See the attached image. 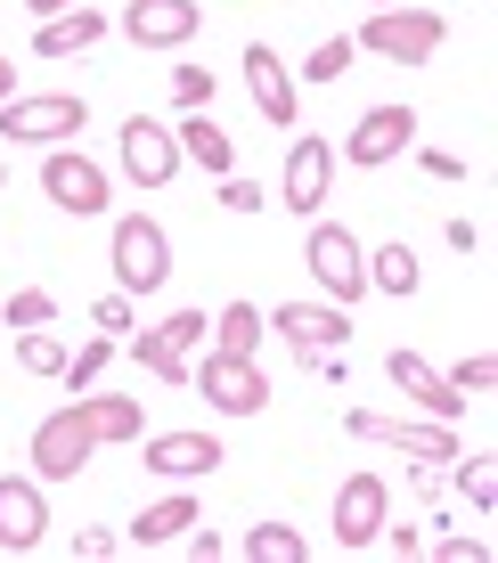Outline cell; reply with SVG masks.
<instances>
[{
    "instance_id": "e0dca14e",
    "label": "cell",
    "mask_w": 498,
    "mask_h": 563,
    "mask_svg": "<svg viewBox=\"0 0 498 563\" xmlns=\"http://www.w3.org/2000/svg\"><path fill=\"white\" fill-rule=\"evenodd\" d=\"M245 90H254V107L270 114L278 131H295L302 99H295V74H286V57H278L270 42H254V49H245Z\"/></svg>"
},
{
    "instance_id": "f35d334b",
    "label": "cell",
    "mask_w": 498,
    "mask_h": 563,
    "mask_svg": "<svg viewBox=\"0 0 498 563\" xmlns=\"http://www.w3.org/2000/svg\"><path fill=\"white\" fill-rule=\"evenodd\" d=\"M376 539H385V548H392V555H425V539H417V531H409V522H392V515H385V531H376Z\"/></svg>"
},
{
    "instance_id": "2e32d148",
    "label": "cell",
    "mask_w": 498,
    "mask_h": 563,
    "mask_svg": "<svg viewBox=\"0 0 498 563\" xmlns=\"http://www.w3.org/2000/svg\"><path fill=\"white\" fill-rule=\"evenodd\" d=\"M385 376L400 384V400H417L425 417H442V424H457V417H466V393H457V384H450L433 360H417V352H392V360H385Z\"/></svg>"
},
{
    "instance_id": "6da1fadb",
    "label": "cell",
    "mask_w": 498,
    "mask_h": 563,
    "mask_svg": "<svg viewBox=\"0 0 498 563\" xmlns=\"http://www.w3.org/2000/svg\"><path fill=\"white\" fill-rule=\"evenodd\" d=\"M450 42V25L433 9H376L368 25L352 33V49H368V57H392V66H425L433 49Z\"/></svg>"
},
{
    "instance_id": "ac0fdd59",
    "label": "cell",
    "mask_w": 498,
    "mask_h": 563,
    "mask_svg": "<svg viewBox=\"0 0 498 563\" xmlns=\"http://www.w3.org/2000/svg\"><path fill=\"white\" fill-rule=\"evenodd\" d=\"M229 450H221V441L213 433H147V474H164V482H197V474H213V465H221Z\"/></svg>"
},
{
    "instance_id": "4dcf8cb0",
    "label": "cell",
    "mask_w": 498,
    "mask_h": 563,
    "mask_svg": "<svg viewBox=\"0 0 498 563\" xmlns=\"http://www.w3.org/2000/svg\"><path fill=\"white\" fill-rule=\"evenodd\" d=\"M57 319V302L42 295V286H25V295H9V327H49Z\"/></svg>"
},
{
    "instance_id": "d6986e66",
    "label": "cell",
    "mask_w": 498,
    "mask_h": 563,
    "mask_svg": "<svg viewBox=\"0 0 498 563\" xmlns=\"http://www.w3.org/2000/svg\"><path fill=\"white\" fill-rule=\"evenodd\" d=\"M171 140H180V164H197V172H229V164H237L229 131H221V123H213L204 107H188L180 123H171Z\"/></svg>"
},
{
    "instance_id": "4316f807",
    "label": "cell",
    "mask_w": 498,
    "mask_h": 563,
    "mask_svg": "<svg viewBox=\"0 0 498 563\" xmlns=\"http://www.w3.org/2000/svg\"><path fill=\"white\" fill-rule=\"evenodd\" d=\"M368 286H385V295H417V254L392 238L385 254H368Z\"/></svg>"
},
{
    "instance_id": "8992f818",
    "label": "cell",
    "mask_w": 498,
    "mask_h": 563,
    "mask_svg": "<svg viewBox=\"0 0 498 563\" xmlns=\"http://www.w3.org/2000/svg\"><path fill=\"white\" fill-rule=\"evenodd\" d=\"M90 450H99V433H90L82 400L57 409V417H42V424H33V482H74L90 465Z\"/></svg>"
},
{
    "instance_id": "d4e9b609",
    "label": "cell",
    "mask_w": 498,
    "mask_h": 563,
    "mask_svg": "<svg viewBox=\"0 0 498 563\" xmlns=\"http://www.w3.org/2000/svg\"><path fill=\"white\" fill-rule=\"evenodd\" d=\"M237 548L254 555V563H302V555H311V548H302V531H295V522H254V531H245Z\"/></svg>"
},
{
    "instance_id": "f1b7e54d",
    "label": "cell",
    "mask_w": 498,
    "mask_h": 563,
    "mask_svg": "<svg viewBox=\"0 0 498 563\" xmlns=\"http://www.w3.org/2000/svg\"><path fill=\"white\" fill-rule=\"evenodd\" d=\"M16 360H25V376H57V367H66V343H57V335H42V327H25Z\"/></svg>"
},
{
    "instance_id": "8fae6325",
    "label": "cell",
    "mask_w": 498,
    "mask_h": 563,
    "mask_svg": "<svg viewBox=\"0 0 498 563\" xmlns=\"http://www.w3.org/2000/svg\"><path fill=\"white\" fill-rule=\"evenodd\" d=\"M385 515H392V490H385V474H352V482L335 490V548H376Z\"/></svg>"
},
{
    "instance_id": "d6a6232c",
    "label": "cell",
    "mask_w": 498,
    "mask_h": 563,
    "mask_svg": "<svg viewBox=\"0 0 498 563\" xmlns=\"http://www.w3.org/2000/svg\"><path fill=\"white\" fill-rule=\"evenodd\" d=\"M171 99H180V107H204V99H213V74H204V66H171Z\"/></svg>"
},
{
    "instance_id": "ab89813d",
    "label": "cell",
    "mask_w": 498,
    "mask_h": 563,
    "mask_svg": "<svg viewBox=\"0 0 498 563\" xmlns=\"http://www.w3.org/2000/svg\"><path fill=\"white\" fill-rule=\"evenodd\" d=\"M180 539H188V555H197V563H221V531H197V522H188Z\"/></svg>"
},
{
    "instance_id": "3957f363",
    "label": "cell",
    "mask_w": 498,
    "mask_h": 563,
    "mask_svg": "<svg viewBox=\"0 0 498 563\" xmlns=\"http://www.w3.org/2000/svg\"><path fill=\"white\" fill-rule=\"evenodd\" d=\"M343 433H352V441H385V450L425 457V465H450V457H457V433H450L442 417H385V409H352V417H343Z\"/></svg>"
},
{
    "instance_id": "52a82bcc",
    "label": "cell",
    "mask_w": 498,
    "mask_h": 563,
    "mask_svg": "<svg viewBox=\"0 0 498 563\" xmlns=\"http://www.w3.org/2000/svg\"><path fill=\"white\" fill-rule=\"evenodd\" d=\"M82 123H90V107L74 99V90H49V99H0V131L25 140V147H57L66 131H82Z\"/></svg>"
},
{
    "instance_id": "bcb514c9",
    "label": "cell",
    "mask_w": 498,
    "mask_h": 563,
    "mask_svg": "<svg viewBox=\"0 0 498 563\" xmlns=\"http://www.w3.org/2000/svg\"><path fill=\"white\" fill-rule=\"evenodd\" d=\"M376 9H400V0H376Z\"/></svg>"
},
{
    "instance_id": "7a4b0ae2",
    "label": "cell",
    "mask_w": 498,
    "mask_h": 563,
    "mask_svg": "<svg viewBox=\"0 0 498 563\" xmlns=\"http://www.w3.org/2000/svg\"><path fill=\"white\" fill-rule=\"evenodd\" d=\"M302 262H311V278L328 286V302L352 310L368 295V254H359V238L343 221H311V238H302Z\"/></svg>"
},
{
    "instance_id": "836d02e7",
    "label": "cell",
    "mask_w": 498,
    "mask_h": 563,
    "mask_svg": "<svg viewBox=\"0 0 498 563\" xmlns=\"http://www.w3.org/2000/svg\"><path fill=\"white\" fill-rule=\"evenodd\" d=\"M221 205H229V212H262V205H270V188H254V180H237V172H221Z\"/></svg>"
},
{
    "instance_id": "d590c367",
    "label": "cell",
    "mask_w": 498,
    "mask_h": 563,
    "mask_svg": "<svg viewBox=\"0 0 498 563\" xmlns=\"http://www.w3.org/2000/svg\"><path fill=\"white\" fill-rule=\"evenodd\" d=\"M433 555H442V563H483L490 548H483L474 531H442V539H433Z\"/></svg>"
},
{
    "instance_id": "9c48e42d",
    "label": "cell",
    "mask_w": 498,
    "mask_h": 563,
    "mask_svg": "<svg viewBox=\"0 0 498 563\" xmlns=\"http://www.w3.org/2000/svg\"><path fill=\"white\" fill-rule=\"evenodd\" d=\"M114 155H123V172L140 188H171V172H180V140H171V123H156V114H131Z\"/></svg>"
},
{
    "instance_id": "5b68a950",
    "label": "cell",
    "mask_w": 498,
    "mask_h": 563,
    "mask_svg": "<svg viewBox=\"0 0 498 563\" xmlns=\"http://www.w3.org/2000/svg\"><path fill=\"white\" fill-rule=\"evenodd\" d=\"M188 393H204L221 417H262L270 409V376L237 352H204V367H188Z\"/></svg>"
},
{
    "instance_id": "e575fe53",
    "label": "cell",
    "mask_w": 498,
    "mask_h": 563,
    "mask_svg": "<svg viewBox=\"0 0 498 563\" xmlns=\"http://www.w3.org/2000/svg\"><path fill=\"white\" fill-rule=\"evenodd\" d=\"M450 384H457V393H490V384H498V360H490V352L457 360V376H450Z\"/></svg>"
},
{
    "instance_id": "ffe728a7",
    "label": "cell",
    "mask_w": 498,
    "mask_h": 563,
    "mask_svg": "<svg viewBox=\"0 0 498 563\" xmlns=\"http://www.w3.org/2000/svg\"><path fill=\"white\" fill-rule=\"evenodd\" d=\"M90 42H107V16L99 9H57V16H42V33H33V57H74Z\"/></svg>"
},
{
    "instance_id": "ba28073f",
    "label": "cell",
    "mask_w": 498,
    "mask_h": 563,
    "mask_svg": "<svg viewBox=\"0 0 498 563\" xmlns=\"http://www.w3.org/2000/svg\"><path fill=\"white\" fill-rule=\"evenodd\" d=\"M42 197H49L57 212H74V221H99V212H107V172L90 164V155L49 147V164H42Z\"/></svg>"
},
{
    "instance_id": "83f0119b",
    "label": "cell",
    "mask_w": 498,
    "mask_h": 563,
    "mask_svg": "<svg viewBox=\"0 0 498 563\" xmlns=\"http://www.w3.org/2000/svg\"><path fill=\"white\" fill-rule=\"evenodd\" d=\"M114 360V335H99V343H82V352H74L66 367H57V376H66V393H90V384H99V367Z\"/></svg>"
},
{
    "instance_id": "cb8c5ba5",
    "label": "cell",
    "mask_w": 498,
    "mask_h": 563,
    "mask_svg": "<svg viewBox=\"0 0 498 563\" xmlns=\"http://www.w3.org/2000/svg\"><path fill=\"white\" fill-rule=\"evenodd\" d=\"M131 360H140V367H147L156 384H171V393H188V352H171V343L156 335V327H140V335H131Z\"/></svg>"
},
{
    "instance_id": "60d3db41",
    "label": "cell",
    "mask_w": 498,
    "mask_h": 563,
    "mask_svg": "<svg viewBox=\"0 0 498 563\" xmlns=\"http://www.w3.org/2000/svg\"><path fill=\"white\" fill-rule=\"evenodd\" d=\"M450 245H457V254H483V229H474L466 212H457V221H450Z\"/></svg>"
},
{
    "instance_id": "44dd1931",
    "label": "cell",
    "mask_w": 498,
    "mask_h": 563,
    "mask_svg": "<svg viewBox=\"0 0 498 563\" xmlns=\"http://www.w3.org/2000/svg\"><path fill=\"white\" fill-rule=\"evenodd\" d=\"M82 417H90V433H99V450H107V441H140L147 433L140 393H82Z\"/></svg>"
},
{
    "instance_id": "4fadbf2b",
    "label": "cell",
    "mask_w": 498,
    "mask_h": 563,
    "mask_svg": "<svg viewBox=\"0 0 498 563\" xmlns=\"http://www.w3.org/2000/svg\"><path fill=\"white\" fill-rule=\"evenodd\" d=\"M270 327L295 352H343V343H352V310L343 302H278Z\"/></svg>"
},
{
    "instance_id": "7c38bea8",
    "label": "cell",
    "mask_w": 498,
    "mask_h": 563,
    "mask_svg": "<svg viewBox=\"0 0 498 563\" xmlns=\"http://www.w3.org/2000/svg\"><path fill=\"white\" fill-rule=\"evenodd\" d=\"M328 180H335V147H328V140H295V147H286L278 205L302 212V221H319V205H328Z\"/></svg>"
},
{
    "instance_id": "277c9868",
    "label": "cell",
    "mask_w": 498,
    "mask_h": 563,
    "mask_svg": "<svg viewBox=\"0 0 498 563\" xmlns=\"http://www.w3.org/2000/svg\"><path fill=\"white\" fill-rule=\"evenodd\" d=\"M164 278H171V238H164V221L123 212V221H114V286H123V295H156Z\"/></svg>"
},
{
    "instance_id": "7402d4cb",
    "label": "cell",
    "mask_w": 498,
    "mask_h": 563,
    "mask_svg": "<svg viewBox=\"0 0 498 563\" xmlns=\"http://www.w3.org/2000/svg\"><path fill=\"white\" fill-rule=\"evenodd\" d=\"M188 522H197V498L180 490V498H156V507H140L123 539H131V548H171V539H180Z\"/></svg>"
},
{
    "instance_id": "9a60e30c",
    "label": "cell",
    "mask_w": 498,
    "mask_h": 563,
    "mask_svg": "<svg viewBox=\"0 0 498 563\" xmlns=\"http://www.w3.org/2000/svg\"><path fill=\"white\" fill-rule=\"evenodd\" d=\"M49 539V507H42V482L9 474L0 482V555H33Z\"/></svg>"
},
{
    "instance_id": "74e56055",
    "label": "cell",
    "mask_w": 498,
    "mask_h": 563,
    "mask_svg": "<svg viewBox=\"0 0 498 563\" xmlns=\"http://www.w3.org/2000/svg\"><path fill=\"white\" fill-rule=\"evenodd\" d=\"M417 164H425V172H433V180H466V164H457V155H450V147H417Z\"/></svg>"
},
{
    "instance_id": "603a6c76",
    "label": "cell",
    "mask_w": 498,
    "mask_h": 563,
    "mask_svg": "<svg viewBox=\"0 0 498 563\" xmlns=\"http://www.w3.org/2000/svg\"><path fill=\"white\" fill-rule=\"evenodd\" d=\"M262 335H270V319H262L254 302H229L221 319H213V352H237V360H254V352H262Z\"/></svg>"
},
{
    "instance_id": "30bf717a",
    "label": "cell",
    "mask_w": 498,
    "mask_h": 563,
    "mask_svg": "<svg viewBox=\"0 0 498 563\" xmlns=\"http://www.w3.org/2000/svg\"><path fill=\"white\" fill-rule=\"evenodd\" d=\"M409 147H417V107H368L352 123V140H343V155H352L359 172L392 164V155H409Z\"/></svg>"
},
{
    "instance_id": "8d00e7d4",
    "label": "cell",
    "mask_w": 498,
    "mask_h": 563,
    "mask_svg": "<svg viewBox=\"0 0 498 563\" xmlns=\"http://www.w3.org/2000/svg\"><path fill=\"white\" fill-rule=\"evenodd\" d=\"M90 319H99L107 335H123V327H131V295H99V302H90Z\"/></svg>"
},
{
    "instance_id": "f6af8a7d",
    "label": "cell",
    "mask_w": 498,
    "mask_h": 563,
    "mask_svg": "<svg viewBox=\"0 0 498 563\" xmlns=\"http://www.w3.org/2000/svg\"><path fill=\"white\" fill-rule=\"evenodd\" d=\"M0 188H9V164H0Z\"/></svg>"
},
{
    "instance_id": "484cf974",
    "label": "cell",
    "mask_w": 498,
    "mask_h": 563,
    "mask_svg": "<svg viewBox=\"0 0 498 563\" xmlns=\"http://www.w3.org/2000/svg\"><path fill=\"white\" fill-rule=\"evenodd\" d=\"M442 482H457V490H466V507H474V515H490V507H498V465H490V457H466V450H457V465H450Z\"/></svg>"
},
{
    "instance_id": "5bb4252c",
    "label": "cell",
    "mask_w": 498,
    "mask_h": 563,
    "mask_svg": "<svg viewBox=\"0 0 498 563\" xmlns=\"http://www.w3.org/2000/svg\"><path fill=\"white\" fill-rule=\"evenodd\" d=\"M197 25H204L197 0H131L123 9V33L140 49H180V42H197Z\"/></svg>"
},
{
    "instance_id": "f546056e",
    "label": "cell",
    "mask_w": 498,
    "mask_h": 563,
    "mask_svg": "<svg viewBox=\"0 0 498 563\" xmlns=\"http://www.w3.org/2000/svg\"><path fill=\"white\" fill-rule=\"evenodd\" d=\"M352 57H359L352 33H328V42L311 49V66H302V74H311V82H335V74H352Z\"/></svg>"
},
{
    "instance_id": "ee69618b",
    "label": "cell",
    "mask_w": 498,
    "mask_h": 563,
    "mask_svg": "<svg viewBox=\"0 0 498 563\" xmlns=\"http://www.w3.org/2000/svg\"><path fill=\"white\" fill-rule=\"evenodd\" d=\"M25 9H33V16H57V9H74V0H25Z\"/></svg>"
},
{
    "instance_id": "7bdbcfd3",
    "label": "cell",
    "mask_w": 498,
    "mask_h": 563,
    "mask_svg": "<svg viewBox=\"0 0 498 563\" xmlns=\"http://www.w3.org/2000/svg\"><path fill=\"white\" fill-rule=\"evenodd\" d=\"M0 99H16V66H9V57H0Z\"/></svg>"
},
{
    "instance_id": "1f68e13d",
    "label": "cell",
    "mask_w": 498,
    "mask_h": 563,
    "mask_svg": "<svg viewBox=\"0 0 498 563\" xmlns=\"http://www.w3.org/2000/svg\"><path fill=\"white\" fill-rule=\"evenodd\" d=\"M156 335L171 343V352H197V343H204V310H171V319L156 327Z\"/></svg>"
},
{
    "instance_id": "b9f144b4",
    "label": "cell",
    "mask_w": 498,
    "mask_h": 563,
    "mask_svg": "<svg viewBox=\"0 0 498 563\" xmlns=\"http://www.w3.org/2000/svg\"><path fill=\"white\" fill-rule=\"evenodd\" d=\"M114 548H123L114 531H82V539H74V555H114Z\"/></svg>"
}]
</instances>
